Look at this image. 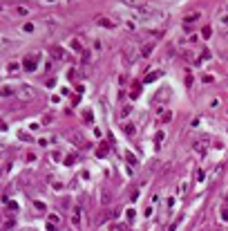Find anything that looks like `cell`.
Returning <instances> with one entry per match:
<instances>
[{
  "label": "cell",
  "instance_id": "1",
  "mask_svg": "<svg viewBox=\"0 0 228 231\" xmlns=\"http://www.w3.org/2000/svg\"><path fill=\"white\" fill-rule=\"evenodd\" d=\"M16 96L22 101H31L36 96V90L31 86H20V88H16Z\"/></svg>",
  "mask_w": 228,
  "mask_h": 231
},
{
  "label": "cell",
  "instance_id": "2",
  "mask_svg": "<svg viewBox=\"0 0 228 231\" xmlns=\"http://www.w3.org/2000/svg\"><path fill=\"white\" fill-rule=\"evenodd\" d=\"M69 47H72V52H76V54H81V56H83V54L87 52V50H85V45H83V40H81V38H72V40H69Z\"/></svg>",
  "mask_w": 228,
  "mask_h": 231
},
{
  "label": "cell",
  "instance_id": "3",
  "mask_svg": "<svg viewBox=\"0 0 228 231\" xmlns=\"http://www.w3.org/2000/svg\"><path fill=\"white\" fill-rule=\"evenodd\" d=\"M22 67H25L27 72H36V70H38V63H36V56H27V58L22 61Z\"/></svg>",
  "mask_w": 228,
  "mask_h": 231
},
{
  "label": "cell",
  "instance_id": "4",
  "mask_svg": "<svg viewBox=\"0 0 228 231\" xmlns=\"http://www.w3.org/2000/svg\"><path fill=\"white\" fill-rule=\"evenodd\" d=\"M18 70H20V61H9L5 65V74H16Z\"/></svg>",
  "mask_w": 228,
  "mask_h": 231
},
{
  "label": "cell",
  "instance_id": "5",
  "mask_svg": "<svg viewBox=\"0 0 228 231\" xmlns=\"http://www.w3.org/2000/svg\"><path fill=\"white\" fill-rule=\"evenodd\" d=\"M152 50H154V43H145V45H141V50H139V54H141L143 58H148V56L152 54Z\"/></svg>",
  "mask_w": 228,
  "mask_h": 231
},
{
  "label": "cell",
  "instance_id": "6",
  "mask_svg": "<svg viewBox=\"0 0 228 231\" xmlns=\"http://www.w3.org/2000/svg\"><path fill=\"white\" fill-rule=\"evenodd\" d=\"M96 25H98V27H105V29H114V23H112L110 18H103V16H101V18H96Z\"/></svg>",
  "mask_w": 228,
  "mask_h": 231
},
{
  "label": "cell",
  "instance_id": "7",
  "mask_svg": "<svg viewBox=\"0 0 228 231\" xmlns=\"http://www.w3.org/2000/svg\"><path fill=\"white\" fill-rule=\"evenodd\" d=\"M51 54L58 56V58H63V61H72V56H69V54H65V52H63L61 47H51Z\"/></svg>",
  "mask_w": 228,
  "mask_h": 231
},
{
  "label": "cell",
  "instance_id": "8",
  "mask_svg": "<svg viewBox=\"0 0 228 231\" xmlns=\"http://www.w3.org/2000/svg\"><path fill=\"white\" fill-rule=\"evenodd\" d=\"M72 224H74V227H81V209H78V206L72 211Z\"/></svg>",
  "mask_w": 228,
  "mask_h": 231
},
{
  "label": "cell",
  "instance_id": "9",
  "mask_svg": "<svg viewBox=\"0 0 228 231\" xmlns=\"http://www.w3.org/2000/svg\"><path fill=\"white\" fill-rule=\"evenodd\" d=\"M159 119H161L163 124H168V121L172 119V112L170 110H159Z\"/></svg>",
  "mask_w": 228,
  "mask_h": 231
},
{
  "label": "cell",
  "instance_id": "10",
  "mask_svg": "<svg viewBox=\"0 0 228 231\" xmlns=\"http://www.w3.org/2000/svg\"><path fill=\"white\" fill-rule=\"evenodd\" d=\"M20 29L25 31V34H34V31L38 29V27H36V23H25V25H22Z\"/></svg>",
  "mask_w": 228,
  "mask_h": 231
},
{
  "label": "cell",
  "instance_id": "11",
  "mask_svg": "<svg viewBox=\"0 0 228 231\" xmlns=\"http://www.w3.org/2000/svg\"><path fill=\"white\" fill-rule=\"evenodd\" d=\"M47 224H54V227L61 224V218H58V213H51V216L47 218Z\"/></svg>",
  "mask_w": 228,
  "mask_h": 231
},
{
  "label": "cell",
  "instance_id": "12",
  "mask_svg": "<svg viewBox=\"0 0 228 231\" xmlns=\"http://www.w3.org/2000/svg\"><path fill=\"white\" fill-rule=\"evenodd\" d=\"M123 132H125L127 137L134 135V124H123Z\"/></svg>",
  "mask_w": 228,
  "mask_h": 231
},
{
  "label": "cell",
  "instance_id": "13",
  "mask_svg": "<svg viewBox=\"0 0 228 231\" xmlns=\"http://www.w3.org/2000/svg\"><path fill=\"white\" fill-rule=\"evenodd\" d=\"M11 94H16V88H11V86H2V96H11Z\"/></svg>",
  "mask_w": 228,
  "mask_h": 231
},
{
  "label": "cell",
  "instance_id": "14",
  "mask_svg": "<svg viewBox=\"0 0 228 231\" xmlns=\"http://www.w3.org/2000/svg\"><path fill=\"white\" fill-rule=\"evenodd\" d=\"M148 34L154 36V38H163V29H148Z\"/></svg>",
  "mask_w": 228,
  "mask_h": 231
},
{
  "label": "cell",
  "instance_id": "15",
  "mask_svg": "<svg viewBox=\"0 0 228 231\" xmlns=\"http://www.w3.org/2000/svg\"><path fill=\"white\" fill-rule=\"evenodd\" d=\"M34 206H36V211H41V213H45V209H47L45 202H41V200H36V202H34Z\"/></svg>",
  "mask_w": 228,
  "mask_h": 231
},
{
  "label": "cell",
  "instance_id": "16",
  "mask_svg": "<svg viewBox=\"0 0 228 231\" xmlns=\"http://www.w3.org/2000/svg\"><path fill=\"white\" fill-rule=\"evenodd\" d=\"M201 36H203V38H210V36H213V27H203V29H201Z\"/></svg>",
  "mask_w": 228,
  "mask_h": 231
},
{
  "label": "cell",
  "instance_id": "17",
  "mask_svg": "<svg viewBox=\"0 0 228 231\" xmlns=\"http://www.w3.org/2000/svg\"><path fill=\"white\" fill-rule=\"evenodd\" d=\"M159 74H161V72H152V74H148V76H145V83H152V81H157V79H159Z\"/></svg>",
  "mask_w": 228,
  "mask_h": 231
},
{
  "label": "cell",
  "instance_id": "18",
  "mask_svg": "<svg viewBox=\"0 0 228 231\" xmlns=\"http://www.w3.org/2000/svg\"><path fill=\"white\" fill-rule=\"evenodd\" d=\"M195 20H199V14H190V16H186V18H183V23H195Z\"/></svg>",
  "mask_w": 228,
  "mask_h": 231
},
{
  "label": "cell",
  "instance_id": "19",
  "mask_svg": "<svg viewBox=\"0 0 228 231\" xmlns=\"http://www.w3.org/2000/svg\"><path fill=\"white\" fill-rule=\"evenodd\" d=\"M107 200H110V193H107V189H103V193H101V204H107Z\"/></svg>",
  "mask_w": 228,
  "mask_h": 231
},
{
  "label": "cell",
  "instance_id": "20",
  "mask_svg": "<svg viewBox=\"0 0 228 231\" xmlns=\"http://www.w3.org/2000/svg\"><path fill=\"white\" fill-rule=\"evenodd\" d=\"M81 58H83V61H81V63H92V54H90V50H87V52H85V54H83V56H81Z\"/></svg>",
  "mask_w": 228,
  "mask_h": 231
},
{
  "label": "cell",
  "instance_id": "21",
  "mask_svg": "<svg viewBox=\"0 0 228 231\" xmlns=\"http://www.w3.org/2000/svg\"><path fill=\"white\" fill-rule=\"evenodd\" d=\"M67 76H69V81H76L81 74H78V70H69V74H67Z\"/></svg>",
  "mask_w": 228,
  "mask_h": 231
},
{
  "label": "cell",
  "instance_id": "22",
  "mask_svg": "<svg viewBox=\"0 0 228 231\" xmlns=\"http://www.w3.org/2000/svg\"><path fill=\"white\" fill-rule=\"evenodd\" d=\"M125 159H127V162H130V164H132V166L137 164V157L132 155V153H125Z\"/></svg>",
  "mask_w": 228,
  "mask_h": 231
},
{
  "label": "cell",
  "instance_id": "23",
  "mask_svg": "<svg viewBox=\"0 0 228 231\" xmlns=\"http://www.w3.org/2000/svg\"><path fill=\"white\" fill-rule=\"evenodd\" d=\"M61 157H63L61 151H51V159H61Z\"/></svg>",
  "mask_w": 228,
  "mask_h": 231
},
{
  "label": "cell",
  "instance_id": "24",
  "mask_svg": "<svg viewBox=\"0 0 228 231\" xmlns=\"http://www.w3.org/2000/svg\"><path fill=\"white\" fill-rule=\"evenodd\" d=\"M51 189H54V191H61L63 184H61V182H51Z\"/></svg>",
  "mask_w": 228,
  "mask_h": 231
},
{
  "label": "cell",
  "instance_id": "25",
  "mask_svg": "<svg viewBox=\"0 0 228 231\" xmlns=\"http://www.w3.org/2000/svg\"><path fill=\"white\" fill-rule=\"evenodd\" d=\"M105 153H107V148H105V146H101V148H98V153H96V155H98V157H105Z\"/></svg>",
  "mask_w": 228,
  "mask_h": 231
},
{
  "label": "cell",
  "instance_id": "26",
  "mask_svg": "<svg viewBox=\"0 0 228 231\" xmlns=\"http://www.w3.org/2000/svg\"><path fill=\"white\" fill-rule=\"evenodd\" d=\"M208 106H210V108H217V106H219V99H210V103H208Z\"/></svg>",
  "mask_w": 228,
  "mask_h": 231
},
{
  "label": "cell",
  "instance_id": "27",
  "mask_svg": "<svg viewBox=\"0 0 228 231\" xmlns=\"http://www.w3.org/2000/svg\"><path fill=\"white\" fill-rule=\"evenodd\" d=\"M45 86H47V88H54V86H56V81H54V79H47V81H45Z\"/></svg>",
  "mask_w": 228,
  "mask_h": 231
},
{
  "label": "cell",
  "instance_id": "28",
  "mask_svg": "<svg viewBox=\"0 0 228 231\" xmlns=\"http://www.w3.org/2000/svg\"><path fill=\"white\" fill-rule=\"evenodd\" d=\"M51 119H54L51 115H45V117H43V124H51Z\"/></svg>",
  "mask_w": 228,
  "mask_h": 231
},
{
  "label": "cell",
  "instance_id": "29",
  "mask_svg": "<svg viewBox=\"0 0 228 231\" xmlns=\"http://www.w3.org/2000/svg\"><path fill=\"white\" fill-rule=\"evenodd\" d=\"M27 11H29L27 7H18V14H20V16H27Z\"/></svg>",
  "mask_w": 228,
  "mask_h": 231
},
{
  "label": "cell",
  "instance_id": "30",
  "mask_svg": "<svg viewBox=\"0 0 228 231\" xmlns=\"http://www.w3.org/2000/svg\"><path fill=\"white\" fill-rule=\"evenodd\" d=\"M221 218H224V220L228 222V209H224V211H221Z\"/></svg>",
  "mask_w": 228,
  "mask_h": 231
}]
</instances>
